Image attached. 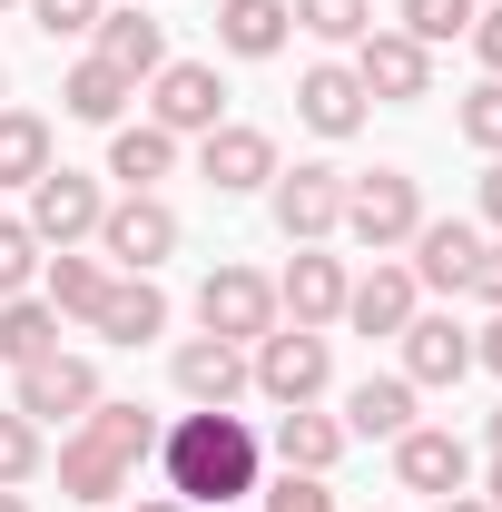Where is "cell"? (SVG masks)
<instances>
[{
	"label": "cell",
	"mask_w": 502,
	"mask_h": 512,
	"mask_svg": "<svg viewBox=\"0 0 502 512\" xmlns=\"http://www.w3.org/2000/svg\"><path fill=\"white\" fill-rule=\"evenodd\" d=\"M158 473H168V493L188 512H227L256 493V434L247 414H227V404H197L178 414L168 434H158Z\"/></svg>",
	"instance_id": "1"
},
{
	"label": "cell",
	"mask_w": 502,
	"mask_h": 512,
	"mask_svg": "<svg viewBox=\"0 0 502 512\" xmlns=\"http://www.w3.org/2000/svg\"><path fill=\"white\" fill-rule=\"evenodd\" d=\"M138 453H158V424H148V404H89L79 424H69L60 444V493L79 512H99L109 493H128V473H138Z\"/></svg>",
	"instance_id": "2"
},
{
	"label": "cell",
	"mask_w": 502,
	"mask_h": 512,
	"mask_svg": "<svg viewBox=\"0 0 502 512\" xmlns=\"http://www.w3.org/2000/svg\"><path fill=\"white\" fill-rule=\"evenodd\" d=\"M414 227H424V188L404 178V168H365V178H345V237L355 247H414Z\"/></svg>",
	"instance_id": "3"
},
{
	"label": "cell",
	"mask_w": 502,
	"mask_h": 512,
	"mask_svg": "<svg viewBox=\"0 0 502 512\" xmlns=\"http://www.w3.org/2000/svg\"><path fill=\"white\" fill-rule=\"evenodd\" d=\"M247 384L266 394V404H315V394L335 384V355H325L315 325H276V335L247 345Z\"/></svg>",
	"instance_id": "4"
},
{
	"label": "cell",
	"mask_w": 502,
	"mask_h": 512,
	"mask_svg": "<svg viewBox=\"0 0 502 512\" xmlns=\"http://www.w3.org/2000/svg\"><path fill=\"white\" fill-rule=\"evenodd\" d=\"M266 207H276L286 247H325V237L345 227V168H325V158H306V168H276V178H266Z\"/></svg>",
	"instance_id": "5"
},
{
	"label": "cell",
	"mask_w": 502,
	"mask_h": 512,
	"mask_svg": "<svg viewBox=\"0 0 502 512\" xmlns=\"http://www.w3.org/2000/svg\"><path fill=\"white\" fill-rule=\"evenodd\" d=\"M99 256L119 266V276H158L168 256H178V207L148 188V197H109V217H99Z\"/></svg>",
	"instance_id": "6"
},
{
	"label": "cell",
	"mask_w": 502,
	"mask_h": 512,
	"mask_svg": "<svg viewBox=\"0 0 502 512\" xmlns=\"http://www.w3.org/2000/svg\"><path fill=\"white\" fill-rule=\"evenodd\" d=\"M197 325H207L217 345H256V335H276V276H256V266H217V276L197 286Z\"/></svg>",
	"instance_id": "7"
},
{
	"label": "cell",
	"mask_w": 502,
	"mask_h": 512,
	"mask_svg": "<svg viewBox=\"0 0 502 512\" xmlns=\"http://www.w3.org/2000/svg\"><path fill=\"white\" fill-rule=\"evenodd\" d=\"M99 217H109V197L99 178H79V168H50V178H30V237L40 247H79V237H99Z\"/></svg>",
	"instance_id": "8"
},
{
	"label": "cell",
	"mask_w": 502,
	"mask_h": 512,
	"mask_svg": "<svg viewBox=\"0 0 502 512\" xmlns=\"http://www.w3.org/2000/svg\"><path fill=\"white\" fill-rule=\"evenodd\" d=\"M89 404H99V365L89 355H40L10 384V414H30V424H79Z\"/></svg>",
	"instance_id": "9"
},
{
	"label": "cell",
	"mask_w": 502,
	"mask_h": 512,
	"mask_svg": "<svg viewBox=\"0 0 502 512\" xmlns=\"http://www.w3.org/2000/svg\"><path fill=\"white\" fill-rule=\"evenodd\" d=\"M394 483L404 493H473V444L453 434V424H404L394 434Z\"/></svg>",
	"instance_id": "10"
},
{
	"label": "cell",
	"mask_w": 502,
	"mask_h": 512,
	"mask_svg": "<svg viewBox=\"0 0 502 512\" xmlns=\"http://www.w3.org/2000/svg\"><path fill=\"white\" fill-rule=\"evenodd\" d=\"M148 119L168 128V138H207V128L227 119V79L207 60H168L158 79H148Z\"/></svg>",
	"instance_id": "11"
},
{
	"label": "cell",
	"mask_w": 502,
	"mask_h": 512,
	"mask_svg": "<svg viewBox=\"0 0 502 512\" xmlns=\"http://www.w3.org/2000/svg\"><path fill=\"white\" fill-rule=\"evenodd\" d=\"M345 69L365 79V99H384V109H404V99H424V89H434V50H424V40H404V30H365Z\"/></svg>",
	"instance_id": "12"
},
{
	"label": "cell",
	"mask_w": 502,
	"mask_h": 512,
	"mask_svg": "<svg viewBox=\"0 0 502 512\" xmlns=\"http://www.w3.org/2000/svg\"><path fill=\"white\" fill-rule=\"evenodd\" d=\"M197 178H207L217 197L266 188V178H276V138H266V128H247V119H217L207 138H197Z\"/></svg>",
	"instance_id": "13"
},
{
	"label": "cell",
	"mask_w": 502,
	"mask_h": 512,
	"mask_svg": "<svg viewBox=\"0 0 502 512\" xmlns=\"http://www.w3.org/2000/svg\"><path fill=\"white\" fill-rule=\"evenodd\" d=\"M345 286H355V276H345V256L296 247V266L276 276V316H296V325H315V335H325V325L345 316Z\"/></svg>",
	"instance_id": "14"
},
{
	"label": "cell",
	"mask_w": 502,
	"mask_h": 512,
	"mask_svg": "<svg viewBox=\"0 0 502 512\" xmlns=\"http://www.w3.org/2000/svg\"><path fill=\"white\" fill-rule=\"evenodd\" d=\"M365 109H375V99H365V79H355L345 60H315L306 79H296V119H306L315 138H355Z\"/></svg>",
	"instance_id": "15"
},
{
	"label": "cell",
	"mask_w": 502,
	"mask_h": 512,
	"mask_svg": "<svg viewBox=\"0 0 502 512\" xmlns=\"http://www.w3.org/2000/svg\"><path fill=\"white\" fill-rule=\"evenodd\" d=\"M394 345H404V384H414V394L473 375V325H453V316H414Z\"/></svg>",
	"instance_id": "16"
},
{
	"label": "cell",
	"mask_w": 502,
	"mask_h": 512,
	"mask_svg": "<svg viewBox=\"0 0 502 512\" xmlns=\"http://www.w3.org/2000/svg\"><path fill=\"white\" fill-rule=\"evenodd\" d=\"M473 256H483V227H473V217H424V227H414V286L463 296V286H473Z\"/></svg>",
	"instance_id": "17"
},
{
	"label": "cell",
	"mask_w": 502,
	"mask_h": 512,
	"mask_svg": "<svg viewBox=\"0 0 502 512\" xmlns=\"http://www.w3.org/2000/svg\"><path fill=\"white\" fill-rule=\"evenodd\" d=\"M99 60L138 89V79H158V69H168V30H158L138 0H128V10H99Z\"/></svg>",
	"instance_id": "18"
},
{
	"label": "cell",
	"mask_w": 502,
	"mask_h": 512,
	"mask_svg": "<svg viewBox=\"0 0 502 512\" xmlns=\"http://www.w3.org/2000/svg\"><path fill=\"white\" fill-rule=\"evenodd\" d=\"M168 375H178V394H188V404H237V394H247V345H217V335H188Z\"/></svg>",
	"instance_id": "19"
},
{
	"label": "cell",
	"mask_w": 502,
	"mask_h": 512,
	"mask_svg": "<svg viewBox=\"0 0 502 512\" xmlns=\"http://www.w3.org/2000/svg\"><path fill=\"white\" fill-rule=\"evenodd\" d=\"M345 325L355 335H404L414 325V266H375L345 286Z\"/></svg>",
	"instance_id": "20"
},
{
	"label": "cell",
	"mask_w": 502,
	"mask_h": 512,
	"mask_svg": "<svg viewBox=\"0 0 502 512\" xmlns=\"http://www.w3.org/2000/svg\"><path fill=\"white\" fill-rule=\"evenodd\" d=\"M99 335L109 345H148V335H168V296H158V276H109V296H99Z\"/></svg>",
	"instance_id": "21"
},
{
	"label": "cell",
	"mask_w": 502,
	"mask_h": 512,
	"mask_svg": "<svg viewBox=\"0 0 502 512\" xmlns=\"http://www.w3.org/2000/svg\"><path fill=\"white\" fill-rule=\"evenodd\" d=\"M286 30H296L286 0H217V50H227V60H276Z\"/></svg>",
	"instance_id": "22"
},
{
	"label": "cell",
	"mask_w": 502,
	"mask_h": 512,
	"mask_svg": "<svg viewBox=\"0 0 502 512\" xmlns=\"http://www.w3.org/2000/svg\"><path fill=\"white\" fill-rule=\"evenodd\" d=\"M168 168H178V138H168L158 119H138V128L119 119V128H109V178H119L128 197H148L158 178H168Z\"/></svg>",
	"instance_id": "23"
},
{
	"label": "cell",
	"mask_w": 502,
	"mask_h": 512,
	"mask_svg": "<svg viewBox=\"0 0 502 512\" xmlns=\"http://www.w3.org/2000/svg\"><path fill=\"white\" fill-rule=\"evenodd\" d=\"M335 453H345V424L315 414V404H286V424H276V463H286V473H335Z\"/></svg>",
	"instance_id": "24"
},
{
	"label": "cell",
	"mask_w": 502,
	"mask_h": 512,
	"mask_svg": "<svg viewBox=\"0 0 502 512\" xmlns=\"http://www.w3.org/2000/svg\"><path fill=\"white\" fill-rule=\"evenodd\" d=\"M40 355H60V316H50V296H0V365L20 375V365H40Z\"/></svg>",
	"instance_id": "25"
},
{
	"label": "cell",
	"mask_w": 502,
	"mask_h": 512,
	"mask_svg": "<svg viewBox=\"0 0 502 512\" xmlns=\"http://www.w3.org/2000/svg\"><path fill=\"white\" fill-rule=\"evenodd\" d=\"M109 256H79V247H60L50 256V276H40V296H50V316H99V296H109Z\"/></svg>",
	"instance_id": "26"
},
{
	"label": "cell",
	"mask_w": 502,
	"mask_h": 512,
	"mask_svg": "<svg viewBox=\"0 0 502 512\" xmlns=\"http://www.w3.org/2000/svg\"><path fill=\"white\" fill-rule=\"evenodd\" d=\"M128 99H138V89H128V79L99 60V50H89V60L60 79V109H69V119H89V128H119V109H128Z\"/></svg>",
	"instance_id": "27"
},
{
	"label": "cell",
	"mask_w": 502,
	"mask_h": 512,
	"mask_svg": "<svg viewBox=\"0 0 502 512\" xmlns=\"http://www.w3.org/2000/svg\"><path fill=\"white\" fill-rule=\"evenodd\" d=\"M404 424H414V384L404 375H365L345 394V434H384V444H394Z\"/></svg>",
	"instance_id": "28"
},
{
	"label": "cell",
	"mask_w": 502,
	"mask_h": 512,
	"mask_svg": "<svg viewBox=\"0 0 502 512\" xmlns=\"http://www.w3.org/2000/svg\"><path fill=\"white\" fill-rule=\"evenodd\" d=\"M30 178H50V119L0 109V188H30Z\"/></svg>",
	"instance_id": "29"
},
{
	"label": "cell",
	"mask_w": 502,
	"mask_h": 512,
	"mask_svg": "<svg viewBox=\"0 0 502 512\" xmlns=\"http://www.w3.org/2000/svg\"><path fill=\"white\" fill-rule=\"evenodd\" d=\"M286 10H296V30L335 40V50H355V40L375 30V0H286Z\"/></svg>",
	"instance_id": "30"
},
{
	"label": "cell",
	"mask_w": 502,
	"mask_h": 512,
	"mask_svg": "<svg viewBox=\"0 0 502 512\" xmlns=\"http://www.w3.org/2000/svg\"><path fill=\"white\" fill-rule=\"evenodd\" d=\"M473 20H483V0H404V40H424V50L473 40Z\"/></svg>",
	"instance_id": "31"
},
{
	"label": "cell",
	"mask_w": 502,
	"mask_h": 512,
	"mask_svg": "<svg viewBox=\"0 0 502 512\" xmlns=\"http://www.w3.org/2000/svg\"><path fill=\"white\" fill-rule=\"evenodd\" d=\"M30 473H40V424H30V414H10V404H0V483H10V493H20V483H30Z\"/></svg>",
	"instance_id": "32"
},
{
	"label": "cell",
	"mask_w": 502,
	"mask_h": 512,
	"mask_svg": "<svg viewBox=\"0 0 502 512\" xmlns=\"http://www.w3.org/2000/svg\"><path fill=\"white\" fill-rule=\"evenodd\" d=\"M20 10H30V30H50V40H89L109 0H20Z\"/></svg>",
	"instance_id": "33"
},
{
	"label": "cell",
	"mask_w": 502,
	"mask_h": 512,
	"mask_svg": "<svg viewBox=\"0 0 502 512\" xmlns=\"http://www.w3.org/2000/svg\"><path fill=\"white\" fill-rule=\"evenodd\" d=\"M30 276H40V237L20 217H0V296H30Z\"/></svg>",
	"instance_id": "34"
},
{
	"label": "cell",
	"mask_w": 502,
	"mask_h": 512,
	"mask_svg": "<svg viewBox=\"0 0 502 512\" xmlns=\"http://www.w3.org/2000/svg\"><path fill=\"white\" fill-rule=\"evenodd\" d=\"M256 503L266 512H335V493H325V473H276Z\"/></svg>",
	"instance_id": "35"
},
{
	"label": "cell",
	"mask_w": 502,
	"mask_h": 512,
	"mask_svg": "<svg viewBox=\"0 0 502 512\" xmlns=\"http://www.w3.org/2000/svg\"><path fill=\"white\" fill-rule=\"evenodd\" d=\"M463 138H473L483 158H502V79H483V89L463 99Z\"/></svg>",
	"instance_id": "36"
},
{
	"label": "cell",
	"mask_w": 502,
	"mask_h": 512,
	"mask_svg": "<svg viewBox=\"0 0 502 512\" xmlns=\"http://www.w3.org/2000/svg\"><path fill=\"white\" fill-rule=\"evenodd\" d=\"M463 296H483V306L502 316V237H493L483 256H473V286H463Z\"/></svg>",
	"instance_id": "37"
},
{
	"label": "cell",
	"mask_w": 502,
	"mask_h": 512,
	"mask_svg": "<svg viewBox=\"0 0 502 512\" xmlns=\"http://www.w3.org/2000/svg\"><path fill=\"white\" fill-rule=\"evenodd\" d=\"M473 60H483V79H502V10L473 20Z\"/></svg>",
	"instance_id": "38"
},
{
	"label": "cell",
	"mask_w": 502,
	"mask_h": 512,
	"mask_svg": "<svg viewBox=\"0 0 502 512\" xmlns=\"http://www.w3.org/2000/svg\"><path fill=\"white\" fill-rule=\"evenodd\" d=\"M473 365H493V375H502V316L483 325V335H473Z\"/></svg>",
	"instance_id": "39"
},
{
	"label": "cell",
	"mask_w": 502,
	"mask_h": 512,
	"mask_svg": "<svg viewBox=\"0 0 502 512\" xmlns=\"http://www.w3.org/2000/svg\"><path fill=\"white\" fill-rule=\"evenodd\" d=\"M483 227H502V158L483 168Z\"/></svg>",
	"instance_id": "40"
},
{
	"label": "cell",
	"mask_w": 502,
	"mask_h": 512,
	"mask_svg": "<svg viewBox=\"0 0 502 512\" xmlns=\"http://www.w3.org/2000/svg\"><path fill=\"white\" fill-rule=\"evenodd\" d=\"M434 512H493V503H483V493H443Z\"/></svg>",
	"instance_id": "41"
},
{
	"label": "cell",
	"mask_w": 502,
	"mask_h": 512,
	"mask_svg": "<svg viewBox=\"0 0 502 512\" xmlns=\"http://www.w3.org/2000/svg\"><path fill=\"white\" fill-rule=\"evenodd\" d=\"M483 503H493V512H502V453H493V473H483Z\"/></svg>",
	"instance_id": "42"
},
{
	"label": "cell",
	"mask_w": 502,
	"mask_h": 512,
	"mask_svg": "<svg viewBox=\"0 0 502 512\" xmlns=\"http://www.w3.org/2000/svg\"><path fill=\"white\" fill-rule=\"evenodd\" d=\"M138 512H188V503H178V493H148V503H138Z\"/></svg>",
	"instance_id": "43"
},
{
	"label": "cell",
	"mask_w": 502,
	"mask_h": 512,
	"mask_svg": "<svg viewBox=\"0 0 502 512\" xmlns=\"http://www.w3.org/2000/svg\"><path fill=\"white\" fill-rule=\"evenodd\" d=\"M0 512H30V503H20V493H10V483H0Z\"/></svg>",
	"instance_id": "44"
},
{
	"label": "cell",
	"mask_w": 502,
	"mask_h": 512,
	"mask_svg": "<svg viewBox=\"0 0 502 512\" xmlns=\"http://www.w3.org/2000/svg\"><path fill=\"white\" fill-rule=\"evenodd\" d=\"M483 434H493V453H502V404H493V424H483Z\"/></svg>",
	"instance_id": "45"
},
{
	"label": "cell",
	"mask_w": 502,
	"mask_h": 512,
	"mask_svg": "<svg viewBox=\"0 0 502 512\" xmlns=\"http://www.w3.org/2000/svg\"><path fill=\"white\" fill-rule=\"evenodd\" d=\"M0 89H10V69H0Z\"/></svg>",
	"instance_id": "46"
},
{
	"label": "cell",
	"mask_w": 502,
	"mask_h": 512,
	"mask_svg": "<svg viewBox=\"0 0 502 512\" xmlns=\"http://www.w3.org/2000/svg\"><path fill=\"white\" fill-rule=\"evenodd\" d=\"M0 10H10V0H0Z\"/></svg>",
	"instance_id": "47"
}]
</instances>
